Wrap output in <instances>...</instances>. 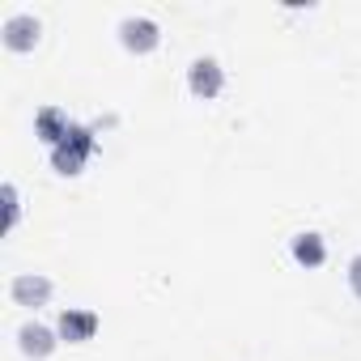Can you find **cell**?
I'll use <instances>...</instances> for the list:
<instances>
[{
  "label": "cell",
  "mask_w": 361,
  "mask_h": 361,
  "mask_svg": "<svg viewBox=\"0 0 361 361\" xmlns=\"http://www.w3.org/2000/svg\"><path fill=\"white\" fill-rule=\"evenodd\" d=\"M98 331V319L90 310H64L60 314V336L64 340H90Z\"/></svg>",
  "instance_id": "cell-1"
},
{
  "label": "cell",
  "mask_w": 361,
  "mask_h": 361,
  "mask_svg": "<svg viewBox=\"0 0 361 361\" xmlns=\"http://www.w3.org/2000/svg\"><path fill=\"white\" fill-rule=\"evenodd\" d=\"M192 90L204 94V98H213V94L221 90V68H217L213 60H196V64H192Z\"/></svg>",
  "instance_id": "cell-2"
},
{
  "label": "cell",
  "mask_w": 361,
  "mask_h": 361,
  "mask_svg": "<svg viewBox=\"0 0 361 361\" xmlns=\"http://www.w3.org/2000/svg\"><path fill=\"white\" fill-rule=\"evenodd\" d=\"M47 293H51V281H43V276H18L13 281V298L22 306H39V302H47Z\"/></svg>",
  "instance_id": "cell-3"
},
{
  "label": "cell",
  "mask_w": 361,
  "mask_h": 361,
  "mask_svg": "<svg viewBox=\"0 0 361 361\" xmlns=\"http://www.w3.org/2000/svg\"><path fill=\"white\" fill-rule=\"evenodd\" d=\"M123 43L136 51H149L157 43V26L153 22H123Z\"/></svg>",
  "instance_id": "cell-4"
},
{
  "label": "cell",
  "mask_w": 361,
  "mask_h": 361,
  "mask_svg": "<svg viewBox=\"0 0 361 361\" xmlns=\"http://www.w3.org/2000/svg\"><path fill=\"white\" fill-rule=\"evenodd\" d=\"M323 255H327V251H323L319 234H298V238H293V259H298V264L319 268V264H323Z\"/></svg>",
  "instance_id": "cell-5"
},
{
  "label": "cell",
  "mask_w": 361,
  "mask_h": 361,
  "mask_svg": "<svg viewBox=\"0 0 361 361\" xmlns=\"http://www.w3.org/2000/svg\"><path fill=\"white\" fill-rule=\"evenodd\" d=\"M51 344H56V340H51V331H47V327H35V323H30V327H22V348H26L30 357H47V353H51Z\"/></svg>",
  "instance_id": "cell-6"
},
{
  "label": "cell",
  "mask_w": 361,
  "mask_h": 361,
  "mask_svg": "<svg viewBox=\"0 0 361 361\" xmlns=\"http://www.w3.org/2000/svg\"><path fill=\"white\" fill-rule=\"evenodd\" d=\"M5 35H9V47H30L35 35H39V26H35V18H13L5 26Z\"/></svg>",
  "instance_id": "cell-7"
},
{
  "label": "cell",
  "mask_w": 361,
  "mask_h": 361,
  "mask_svg": "<svg viewBox=\"0 0 361 361\" xmlns=\"http://www.w3.org/2000/svg\"><path fill=\"white\" fill-rule=\"evenodd\" d=\"M39 132H43L47 140H60V136H68V128L60 132V115H56V111H43V115H39Z\"/></svg>",
  "instance_id": "cell-8"
},
{
  "label": "cell",
  "mask_w": 361,
  "mask_h": 361,
  "mask_svg": "<svg viewBox=\"0 0 361 361\" xmlns=\"http://www.w3.org/2000/svg\"><path fill=\"white\" fill-rule=\"evenodd\" d=\"M348 285H353V293L361 298V255L353 259V272H348Z\"/></svg>",
  "instance_id": "cell-9"
}]
</instances>
